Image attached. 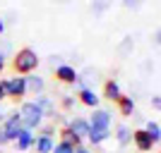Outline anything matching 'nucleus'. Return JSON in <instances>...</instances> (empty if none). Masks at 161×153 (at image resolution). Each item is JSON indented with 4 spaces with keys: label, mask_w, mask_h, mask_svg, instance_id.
I'll list each match as a JSON object with an SVG mask.
<instances>
[{
    "label": "nucleus",
    "mask_w": 161,
    "mask_h": 153,
    "mask_svg": "<svg viewBox=\"0 0 161 153\" xmlns=\"http://www.w3.org/2000/svg\"><path fill=\"white\" fill-rule=\"evenodd\" d=\"M5 67H7V58H5V55H0V74L5 72Z\"/></svg>",
    "instance_id": "bb28decb"
},
{
    "label": "nucleus",
    "mask_w": 161,
    "mask_h": 153,
    "mask_svg": "<svg viewBox=\"0 0 161 153\" xmlns=\"http://www.w3.org/2000/svg\"><path fill=\"white\" fill-rule=\"evenodd\" d=\"M58 136H60V141H63V144H70L72 148H75V146H80V144H84V141H82L80 136H77V134H72L70 129H67V127H63L60 132H58Z\"/></svg>",
    "instance_id": "a211bd4d"
},
{
    "label": "nucleus",
    "mask_w": 161,
    "mask_h": 153,
    "mask_svg": "<svg viewBox=\"0 0 161 153\" xmlns=\"http://www.w3.org/2000/svg\"><path fill=\"white\" fill-rule=\"evenodd\" d=\"M53 134H55V125L53 122H43L36 136H48V139H53Z\"/></svg>",
    "instance_id": "aec40b11"
},
{
    "label": "nucleus",
    "mask_w": 161,
    "mask_h": 153,
    "mask_svg": "<svg viewBox=\"0 0 161 153\" xmlns=\"http://www.w3.org/2000/svg\"><path fill=\"white\" fill-rule=\"evenodd\" d=\"M132 144L140 153H149L154 148V144H152V139H149V134L144 129H132Z\"/></svg>",
    "instance_id": "1a4fd4ad"
},
{
    "label": "nucleus",
    "mask_w": 161,
    "mask_h": 153,
    "mask_svg": "<svg viewBox=\"0 0 161 153\" xmlns=\"http://www.w3.org/2000/svg\"><path fill=\"white\" fill-rule=\"evenodd\" d=\"M48 65L53 67V69H58L60 65H65V58H63V55H51V58H48Z\"/></svg>",
    "instance_id": "5701e85b"
},
{
    "label": "nucleus",
    "mask_w": 161,
    "mask_h": 153,
    "mask_svg": "<svg viewBox=\"0 0 161 153\" xmlns=\"http://www.w3.org/2000/svg\"><path fill=\"white\" fill-rule=\"evenodd\" d=\"M115 141H118V146H130L132 144V129L128 125H118L115 127Z\"/></svg>",
    "instance_id": "2eb2a0df"
},
{
    "label": "nucleus",
    "mask_w": 161,
    "mask_h": 153,
    "mask_svg": "<svg viewBox=\"0 0 161 153\" xmlns=\"http://www.w3.org/2000/svg\"><path fill=\"white\" fill-rule=\"evenodd\" d=\"M39 55L34 48H19L17 53L12 55V69L14 74H19V77H27V74H34L36 72V67H39Z\"/></svg>",
    "instance_id": "f257e3e1"
},
{
    "label": "nucleus",
    "mask_w": 161,
    "mask_h": 153,
    "mask_svg": "<svg viewBox=\"0 0 161 153\" xmlns=\"http://www.w3.org/2000/svg\"><path fill=\"white\" fill-rule=\"evenodd\" d=\"M31 100H34V105H36L41 113H43V120H58L55 100L51 98V96H43V93H39V96H34Z\"/></svg>",
    "instance_id": "39448f33"
},
{
    "label": "nucleus",
    "mask_w": 161,
    "mask_h": 153,
    "mask_svg": "<svg viewBox=\"0 0 161 153\" xmlns=\"http://www.w3.org/2000/svg\"><path fill=\"white\" fill-rule=\"evenodd\" d=\"M87 122H89V129H111V125H113V113L106 110V108H96Z\"/></svg>",
    "instance_id": "20e7f679"
},
{
    "label": "nucleus",
    "mask_w": 161,
    "mask_h": 153,
    "mask_svg": "<svg viewBox=\"0 0 161 153\" xmlns=\"http://www.w3.org/2000/svg\"><path fill=\"white\" fill-rule=\"evenodd\" d=\"M144 132L149 134L152 144H154V146H159V141H161V125H159V120H147V125H144Z\"/></svg>",
    "instance_id": "f3484780"
},
{
    "label": "nucleus",
    "mask_w": 161,
    "mask_h": 153,
    "mask_svg": "<svg viewBox=\"0 0 161 153\" xmlns=\"http://www.w3.org/2000/svg\"><path fill=\"white\" fill-rule=\"evenodd\" d=\"M5 29H7V24H5V19H3V17H0V36H3V33H5Z\"/></svg>",
    "instance_id": "c85d7f7f"
},
{
    "label": "nucleus",
    "mask_w": 161,
    "mask_h": 153,
    "mask_svg": "<svg viewBox=\"0 0 161 153\" xmlns=\"http://www.w3.org/2000/svg\"><path fill=\"white\" fill-rule=\"evenodd\" d=\"M55 79L63 81V84H72V86H75V81L80 79V72H77L72 65H67V62H65V65H60L58 69H55Z\"/></svg>",
    "instance_id": "9d476101"
},
{
    "label": "nucleus",
    "mask_w": 161,
    "mask_h": 153,
    "mask_svg": "<svg viewBox=\"0 0 161 153\" xmlns=\"http://www.w3.org/2000/svg\"><path fill=\"white\" fill-rule=\"evenodd\" d=\"M75 153H92V148L87 144H80V146H75Z\"/></svg>",
    "instance_id": "393cba45"
},
{
    "label": "nucleus",
    "mask_w": 161,
    "mask_h": 153,
    "mask_svg": "<svg viewBox=\"0 0 161 153\" xmlns=\"http://www.w3.org/2000/svg\"><path fill=\"white\" fill-rule=\"evenodd\" d=\"M53 146H55V139H48V136H36L31 148H34L36 153H53Z\"/></svg>",
    "instance_id": "dca6fc26"
},
{
    "label": "nucleus",
    "mask_w": 161,
    "mask_h": 153,
    "mask_svg": "<svg viewBox=\"0 0 161 153\" xmlns=\"http://www.w3.org/2000/svg\"><path fill=\"white\" fill-rule=\"evenodd\" d=\"M34 139H36V134H34V132H29V129H19L17 139H14V146H17V151H19V153H27L29 148L34 146Z\"/></svg>",
    "instance_id": "9b49d317"
},
{
    "label": "nucleus",
    "mask_w": 161,
    "mask_h": 153,
    "mask_svg": "<svg viewBox=\"0 0 161 153\" xmlns=\"http://www.w3.org/2000/svg\"><path fill=\"white\" fill-rule=\"evenodd\" d=\"M3 89H5V98H12V100H24L27 96V79L19 77V74H14V77H5V79H0Z\"/></svg>",
    "instance_id": "7ed1b4c3"
},
{
    "label": "nucleus",
    "mask_w": 161,
    "mask_h": 153,
    "mask_svg": "<svg viewBox=\"0 0 161 153\" xmlns=\"http://www.w3.org/2000/svg\"><path fill=\"white\" fill-rule=\"evenodd\" d=\"M75 96H70V93H60V108L63 110H72L75 108Z\"/></svg>",
    "instance_id": "412c9836"
},
{
    "label": "nucleus",
    "mask_w": 161,
    "mask_h": 153,
    "mask_svg": "<svg viewBox=\"0 0 161 153\" xmlns=\"http://www.w3.org/2000/svg\"><path fill=\"white\" fill-rule=\"evenodd\" d=\"M125 7H128V10H135V7H137V3H135V0H125Z\"/></svg>",
    "instance_id": "cd10ccee"
},
{
    "label": "nucleus",
    "mask_w": 161,
    "mask_h": 153,
    "mask_svg": "<svg viewBox=\"0 0 161 153\" xmlns=\"http://www.w3.org/2000/svg\"><path fill=\"white\" fill-rule=\"evenodd\" d=\"M17 113H19L22 129H29V132H39L41 125L46 122L43 120V113L34 105V100H22L19 108H17Z\"/></svg>",
    "instance_id": "f03ea898"
},
{
    "label": "nucleus",
    "mask_w": 161,
    "mask_h": 153,
    "mask_svg": "<svg viewBox=\"0 0 161 153\" xmlns=\"http://www.w3.org/2000/svg\"><path fill=\"white\" fill-rule=\"evenodd\" d=\"M152 108H154V110L161 108V98H159V96H152Z\"/></svg>",
    "instance_id": "a878e982"
},
{
    "label": "nucleus",
    "mask_w": 161,
    "mask_h": 153,
    "mask_svg": "<svg viewBox=\"0 0 161 153\" xmlns=\"http://www.w3.org/2000/svg\"><path fill=\"white\" fill-rule=\"evenodd\" d=\"M22 127H12V125H0V132L5 134L7 144H14V139H17V134H19Z\"/></svg>",
    "instance_id": "6ab92c4d"
},
{
    "label": "nucleus",
    "mask_w": 161,
    "mask_h": 153,
    "mask_svg": "<svg viewBox=\"0 0 161 153\" xmlns=\"http://www.w3.org/2000/svg\"><path fill=\"white\" fill-rule=\"evenodd\" d=\"M115 103H118V113H120L123 117H132V115H135V108H137V105H135L132 96H125V93H123Z\"/></svg>",
    "instance_id": "ddd939ff"
},
{
    "label": "nucleus",
    "mask_w": 161,
    "mask_h": 153,
    "mask_svg": "<svg viewBox=\"0 0 161 153\" xmlns=\"http://www.w3.org/2000/svg\"><path fill=\"white\" fill-rule=\"evenodd\" d=\"M5 100V89H3V84H0V103Z\"/></svg>",
    "instance_id": "7c9ffc66"
},
{
    "label": "nucleus",
    "mask_w": 161,
    "mask_h": 153,
    "mask_svg": "<svg viewBox=\"0 0 161 153\" xmlns=\"http://www.w3.org/2000/svg\"><path fill=\"white\" fill-rule=\"evenodd\" d=\"M111 136H113V132H111V129H89L84 144H87L89 148H92V146L96 148V146H101V144H106Z\"/></svg>",
    "instance_id": "0eeeda50"
},
{
    "label": "nucleus",
    "mask_w": 161,
    "mask_h": 153,
    "mask_svg": "<svg viewBox=\"0 0 161 153\" xmlns=\"http://www.w3.org/2000/svg\"><path fill=\"white\" fill-rule=\"evenodd\" d=\"M120 96H123V91H120V84H118L115 79H108L106 84H103V98L106 100H113L115 103Z\"/></svg>",
    "instance_id": "4468645a"
},
{
    "label": "nucleus",
    "mask_w": 161,
    "mask_h": 153,
    "mask_svg": "<svg viewBox=\"0 0 161 153\" xmlns=\"http://www.w3.org/2000/svg\"><path fill=\"white\" fill-rule=\"evenodd\" d=\"M67 129L72 134H77L82 141L87 139V134H89V122H87V117H82V115H75V117H67Z\"/></svg>",
    "instance_id": "423d86ee"
},
{
    "label": "nucleus",
    "mask_w": 161,
    "mask_h": 153,
    "mask_svg": "<svg viewBox=\"0 0 161 153\" xmlns=\"http://www.w3.org/2000/svg\"><path fill=\"white\" fill-rule=\"evenodd\" d=\"M53 153H75V148L70 144H63V141H55L53 146Z\"/></svg>",
    "instance_id": "4be33fe9"
},
{
    "label": "nucleus",
    "mask_w": 161,
    "mask_h": 153,
    "mask_svg": "<svg viewBox=\"0 0 161 153\" xmlns=\"http://www.w3.org/2000/svg\"><path fill=\"white\" fill-rule=\"evenodd\" d=\"M27 79V96L31 93V96H39V93H43V89H46V79L43 77H39V74H27L24 77Z\"/></svg>",
    "instance_id": "f8f14e48"
},
{
    "label": "nucleus",
    "mask_w": 161,
    "mask_h": 153,
    "mask_svg": "<svg viewBox=\"0 0 161 153\" xmlns=\"http://www.w3.org/2000/svg\"><path fill=\"white\" fill-rule=\"evenodd\" d=\"M5 120V108H3V103H0V122Z\"/></svg>",
    "instance_id": "c756f323"
},
{
    "label": "nucleus",
    "mask_w": 161,
    "mask_h": 153,
    "mask_svg": "<svg viewBox=\"0 0 161 153\" xmlns=\"http://www.w3.org/2000/svg\"><path fill=\"white\" fill-rule=\"evenodd\" d=\"M77 100H80L82 105L92 108V110L101 108V96L94 91V89H82V91H77Z\"/></svg>",
    "instance_id": "6e6552de"
},
{
    "label": "nucleus",
    "mask_w": 161,
    "mask_h": 153,
    "mask_svg": "<svg viewBox=\"0 0 161 153\" xmlns=\"http://www.w3.org/2000/svg\"><path fill=\"white\" fill-rule=\"evenodd\" d=\"M108 10V3H92V12H106Z\"/></svg>",
    "instance_id": "b1692460"
}]
</instances>
